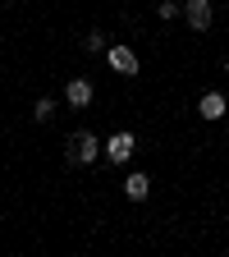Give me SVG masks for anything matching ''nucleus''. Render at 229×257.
<instances>
[{
    "label": "nucleus",
    "mask_w": 229,
    "mask_h": 257,
    "mask_svg": "<svg viewBox=\"0 0 229 257\" xmlns=\"http://www.w3.org/2000/svg\"><path fill=\"white\" fill-rule=\"evenodd\" d=\"M96 156H106V147H101V138H96L92 128L69 134V161H74V166H92Z\"/></svg>",
    "instance_id": "nucleus-1"
},
{
    "label": "nucleus",
    "mask_w": 229,
    "mask_h": 257,
    "mask_svg": "<svg viewBox=\"0 0 229 257\" xmlns=\"http://www.w3.org/2000/svg\"><path fill=\"white\" fill-rule=\"evenodd\" d=\"M138 152V138L128 134V128H119V134H110L106 143V161H115V166H128V156Z\"/></svg>",
    "instance_id": "nucleus-2"
},
{
    "label": "nucleus",
    "mask_w": 229,
    "mask_h": 257,
    "mask_svg": "<svg viewBox=\"0 0 229 257\" xmlns=\"http://www.w3.org/2000/svg\"><path fill=\"white\" fill-rule=\"evenodd\" d=\"M106 55H110V69H115V74H124V78H133V74L142 69V64H138V51H133V46H110Z\"/></svg>",
    "instance_id": "nucleus-3"
},
{
    "label": "nucleus",
    "mask_w": 229,
    "mask_h": 257,
    "mask_svg": "<svg viewBox=\"0 0 229 257\" xmlns=\"http://www.w3.org/2000/svg\"><path fill=\"white\" fill-rule=\"evenodd\" d=\"M183 19L192 32H206L211 28V0H183Z\"/></svg>",
    "instance_id": "nucleus-4"
},
{
    "label": "nucleus",
    "mask_w": 229,
    "mask_h": 257,
    "mask_svg": "<svg viewBox=\"0 0 229 257\" xmlns=\"http://www.w3.org/2000/svg\"><path fill=\"white\" fill-rule=\"evenodd\" d=\"M64 101H69L74 110H87V106H92V78H69V87H64Z\"/></svg>",
    "instance_id": "nucleus-5"
},
{
    "label": "nucleus",
    "mask_w": 229,
    "mask_h": 257,
    "mask_svg": "<svg viewBox=\"0 0 229 257\" xmlns=\"http://www.w3.org/2000/svg\"><path fill=\"white\" fill-rule=\"evenodd\" d=\"M224 110H229L224 92H202V101H197V115H202V119H220Z\"/></svg>",
    "instance_id": "nucleus-6"
},
{
    "label": "nucleus",
    "mask_w": 229,
    "mask_h": 257,
    "mask_svg": "<svg viewBox=\"0 0 229 257\" xmlns=\"http://www.w3.org/2000/svg\"><path fill=\"white\" fill-rule=\"evenodd\" d=\"M124 193H128V202H147L151 179H147V175H128V179H124Z\"/></svg>",
    "instance_id": "nucleus-7"
},
{
    "label": "nucleus",
    "mask_w": 229,
    "mask_h": 257,
    "mask_svg": "<svg viewBox=\"0 0 229 257\" xmlns=\"http://www.w3.org/2000/svg\"><path fill=\"white\" fill-rule=\"evenodd\" d=\"M183 14V0H160V5H156V19L160 23H170V19H179Z\"/></svg>",
    "instance_id": "nucleus-8"
},
{
    "label": "nucleus",
    "mask_w": 229,
    "mask_h": 257,
    "mask_svg": "<svg viewBox=\"0 0 229 257\" xmlns=\"http://www.w3.org/2000/svg\"><path fill=\"white\" fill-rule=\"evenodd\" d=\"M55 115V101H51V96H37V106H32V119H37V124H46Z\"/></svg>",
    "instance_id": "nucleus-9"
},
{
    "label": "nucleus",
    "mask_w": 229,
    "mask_h": 257,
    "mask_svg": "<svg viewBox=\"0 0 229 257\" xmlns=\"http://www.w3.org/2000/svg\"><path fill=\"white\" fill-rule=\"evenodd\" d=\"M83 51H106V32H87V37H83Z\"/></svg>",
    "instance_id": "nucleus-10"
},
{
    "label": "nucleus",
    "mask_w": 229,
    "mask_h": 257,
    "mask_svg": "<svg viewBox=\"0 0 229 257\" xmlns=\"http://www.w3.org/2000/svg\"><path fill=\"white\" fill-rule=\"evenodd\" d=\"M224 74H229V60H224Z\"/></svg>",
    "instance_id": "nucleus-11"
}]
</instances>
